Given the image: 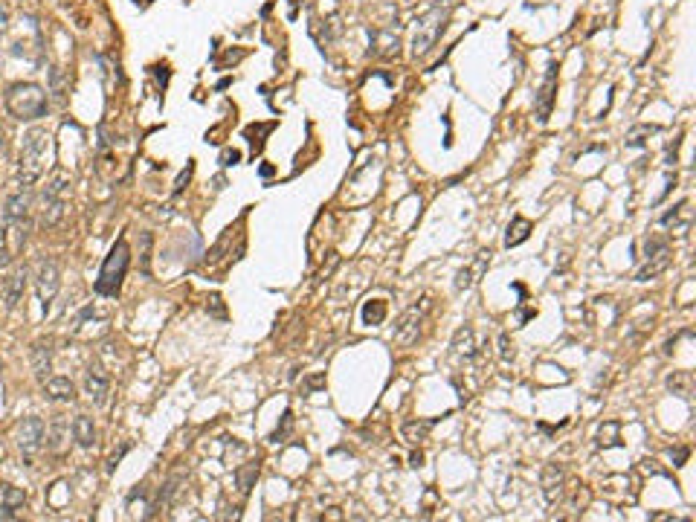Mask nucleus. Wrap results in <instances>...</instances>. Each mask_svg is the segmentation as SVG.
Here are the masks:
<instances>
[{
  "mask_svg": "<svg viewBox=\"0 0 696 522\" xmlns=\"http://www.w3.org/2000/svg\"><path fill=\"white\" fill-rule=\"evenodd\" d=\"M128 267H131V247L125 238H116V244L110 247V253L105 256L102 261V270H99V279H96V293L99 296H108V299H116L122 290V282L128 276Z\"/></svg>",
  "mask_w": 696,
  "mask_h": 522,
  "instance_id": "1",
  "label": "nucleus"
},
{
  "mask_svg": "<svg viewBox=\"0 0 696 522\" xmlns=\"http://www.w3.org/2000/svg\"><path fill=\"white\" fill-rule=\"evenodd\" d=\"M47 93L44 87H38L32 82H21V85H12L6 93V110L21 122H35V119H44L47 116Z\"/></svg>",
  "mask_w": 696,
  "mask_h": 522,
  "instance_id": "2",
  "label": "nucleus"
},
{
  "mask_svg": "<svg viewBox=\"0 0 696 522\" xmlns=\"http://www.w3.org/2000/svg\"><path fill=\"white\" fill-rule=\"evenodd\" d=\"M47 140L50 137L44 128H32L24 133V154H21V163H17V183H21V189H29L41 180Z\"/></svg>",
  "mask_w": 696,
  "mask_h": 522,
  "instance_id": "3",
  "label": "nucleus"
},
{
  "mask_svg": "<svg viewBox=\"0 0 696 522\" xmlns=\"http://www.w3.org/2000/svg\"><path fill=\"white\" fill-rule=\"evenodd\" d=\"M450 12H453V0H438V3L423 12L418 21H415V35H412V52L415 55H427L435 41L441 38L444 27L450 21Z\"/></svg>",
  "mask_w": 696,
  "mask_h": 522,
  "instance_id": "4",
  "label": "nucleus"
},
{
  "mask_svg": "<svg viewBox=\"0 0 696 522\" xmlns=\"http://www.w3.org/2000/svg\"><path fill=\"white\" fill-rule=\"evenodd\" d=\"M430 311H433V299H430V293H423L415 305H409L398 317V322H395V342L398 345H415L418 337H421L423 322H427V317H430Z\"/></svg>",
  "mask_w": 696,
  "mask_h": 522,
  "instance_id": "5",
  "label": "nucleus"
},
{
  "mask_svg": "<svg viewBox=\"0 0 696 522\" xmlns=\"http://www.w3.org/2000/svg\"><path fill=\"white\" fill-rule=\"evenodd\" d=\"M58 287H61V273H58V264L52 259H41L35 264V290H38V299H41L44 314L52 307L55 296H58Z\"/></svg>",
  "mask_w": 696,
  "mask_h": 522,
  "instance_id": "6",
  "label": "nucleus"
},
{
  "mask_svg": "<svg viewBox=\"0 0 696 522\" xmlns=\"http://www.w3.org/2000/svg\"><path fill=\"white\" fill-rule=\"evenodd\" d=\"M15 441H17V450H21V456L29 461L32 456L41 453L44 441H47V423L41 418H24L21 423H17V433H15Z\"/></svg>",
  "mask_w": 696,
  "mask_h": 522,
  "instance_id": "7",
  "label": "nucleus"
},
{
  "mask_svg": "<svg viewBox=\"0 0 696 522\" xmlns=\"http://www.w3.org/2000/svg\"><path fill=\"white\" fill-rule=\"evenodd\" d=\"M554 96H557V61H549L546 67V79L539 85L537 96H534V113H537V122H549L551 108H554Z\"/></svg>",
  "mask_w": 696,
  "mask_h": 522,
  "instance_id": "8",
  "label": "nucleus"
},
{
  "mask_svg": "<svg viewBox=\"0 0 696 522\" xmlns=\"http://www.w3.org/2000/svg\"><path fill=\"white\" fill-rule=\"evenodd\" d=\"M186 476L189 473H183V470H174L166 481H163V485H160V491L157 493H154V499L148 502V511H145V519H154V516H157L163 508H168L171 505V502H174V496H177L180 493V485H183V481H186Z\"/></svg>",
  "mask_w": 696,
  "mask_h": 522,
  "instance_id": "9",
  "label": "nucleus"
},
{
  "mask_svg": "<svg viewBox=\"0 0 696 522\" xmlns=\"http://www.w3.org/2000/svg\"><path fill=\"white\" fill-rule=\"evenodd\" d=\"M29 212H32V198L27 195V189L15 191L3 201V209H0V221L3 226H15V224H27L29 221Z\"/></svg>",
  "mask_w": 696,
  "mask_h": 522,
  "instance_id": "10",
  "label": "nucleus"
},
{
  "mask_svg": "<svg viewBox=\"0 0 696 522\" xmlns=\"http://www.w3.org/2000/svg\"><path fill=\"white\" fill-rule=\"evenodd\" d=\"M24 287H27V267H17L9 279L0 282V302H3V314H12L24 299Z\"/></svg>",
  "mask_w": 696,
  "mask_h": 522,
  "instance_id": "11",
  "label": "nucleus"
},
{
  "mask_svg": "<svg viewBox=\"0 0 696 522\" xmlns=\"http://www.w3.org/2000/svg\"><path fill=\"white\" fill-rule=\"evenodd\" d=\"M108 392H110V377L102 372L99 363H93L90 369L85 372V395H87L93 403H105Z\"/></svg>",
  "mask_w": 696,
  "mask_h": 522,
  "instance_id": "12",
  "label": "nucleus"
},
{
  "mask_svg": "<svg viewBox=\"0 0 696 522\" xmlns=\"http://www.w3.org/2000/svg\"><path fill=\"white\" fill-rule=\"evenodd\" d=\"M67 215V201L64 198H50V195H41V203H38V224H41L44 229H52L64 221Z\"/></svg>",
  "mask_w": 696,
  "mask_h": 522,
  "instance_id": "13",
  "label": "nucleus"
},
{
  "mask_svg": "<svg viewBox=\"0 0 696 522\" xmlns=\"http://www.w3.org/2000/svg\"><path fill=\"white\" fill-rule=\"evenodd\" d=\"M41 383H44V398L47 400H55V403H73L75 400V386H73L70 377L50 375Z\"/></svg>",
  "mask_w": 696,
  "mask_h": 522,
  "instance_id": "14",
  "label": "nucleus"
},
{
  "mask_svg": "<svg viewBox=\"0 0 696 522\" xmlns=\"http://www.w3.org/2000/svg\"><path fill=\"white\" fill-rule=\"evenodd\" d=\"M369 38H372L369 52L377 55V58H392V55H398V50H400L398 29H372Z\"/></svg>",
  "mask_w": 696,
  "mask_h": 522,
  "instance_id": "15",
  "label": "nucleus"
},
{
  "mask_svg": "<svg viewBox=\"0 0 696 522\" xmlns=\"http://www.w3.org/2000/svg\"><path fill=\"white\" fill-rule=\"evenodd\" d=\"M488 261H491V249H481V253L476 256V264L458 270V273H456V290H458V293H461V290H470V287L479 282V276L485 273Z\"/></svg>",
  "mask_w": 696,
  "mask_h": 522,
  "instance_id": "16",
  "label": "nucleus"
},
{
  "mask_svg": "<svg viewBox=\"0 0 696 522\" xmlns=\"http://www.w3.org/2000/svg\"><path fill=\"white\" fill-rule=\"evenodd\" d=\"M667 267H670V247H665V249H659V253L647 256V261L641 264V270L635 273V282H650L655 276H662Z\"/></svg>",
  "mask_w": 696,
  "mask_h": 522,
  "instance_id": "17",
  "label": "nucleus"
},
{
  "mask_svg": "<svg viewBox=\"0 0 696 522\" xmlns=\"http://www.w3.org/2000/svg\"><path fill=\"white\" fill-rule=\"evenodd\" d=\"M563 481H566V473H563V467H557V464H549L543 470V493H546L549 505H554V502L563 496Z\"/></svg>",
  "mask_w": 696,
  "mask_h": 522,
  "instance_id": "18",
  "label": "nucleus"
},
{
  "mask_svg": "<svg viewBox=\"0 0 696 522\" xmlns=\"http://www.w3.org/2000/svg\"><path fill=\"white\" fill-rule=\"evenodd\" d=\"M73 438L79 444L82 450H93L96 447V427H93V418L90 415H75L73 418Z\"/></svg>",
  "mask_w": 696,
  "mask_h": 522,
  "instance_id": "19",
  "label": "nucleus"
},
{
  "mask_svg": "<svg viewBox=\"0 0 696 522\" xmlns=\"http://www.w3.org/2000/svg\"><path fill=\"white\" fill-rule=\"evenodd\" d=\"M32 369L38 377H50V369H52V342L50 340H38L32 345Z\"/></svg>",
  "mask_w": 696,
  "mask_h": 522,
  "instance_id": "20",
  "label": "nucleus"
},
{
  "mask_svg": "<svg viewBox=\"0 0 696 522\" xmlns=\"http://www.w3.org/2000/svg\"><path fill=\"white\" fill-rule=\"evenodd\" d=\"M453 351L458 354V357H464V360H473L476 354H479V348H476V331L470 325H461L458 331L453 334Z\"/></svg>",
  "mask_w": 696,
  "mask_h": 522,
  "instance_id": "21",
  "label": "nucleus"
},
{
  "mask_svg": "<svg viewBox=\"0 0 696 522\" xmlns=\"http://www.w3.org/2000/svg\"><path fill=\"white\" fill-rule=\"evenodd\" d=\"M433 423H435V421H403L400 435H403L406 444H412V447H421V444L430 438Z\"/></svg>",
  "mask_w": 696,
  "mask_h": 522,
  "instance_id": "22",
  "label": "nucleus"
},
{
  "mask_svg": "<svg viewBox=\"0 0 696 522\" xmlns=\"http://www.w3.org/2000/svg\"><path fill=\"white\" fill-rule=\"evenodd\" d=\"M531 232H534V224H531L528 218L514 215V221L508 224V232H505V247H508V249H511V247H519L522 241H528Z\"/></svg>",
  "mask_w": 696,
  "mask_h": 522,
  "instance_id": "23",
  "label": "nucleus"
},
{
  "mask_svg": "<svg viewBox=\"0 0 696 522\" xmlns=\"http://www.w3.org/2000/svg\"><path fill=\"white\" fill-rule=\"evenodd\" d=\"M41 195H50V198H70L73 195V180H70V174H64V171H58L52 180H47V186L41 189Z\"/></svg>",
  "mask_w": 696,
  "mask_h": 522,
  "instance_id": "24",
  "label": "nucleus"
},
{
  "mask_svg": "<svg viewBox=\"0 0 696 522\" xmlns=\"http://www.w3.org/2000/svg\"><path fill=\"white\" fill-rule=\"evenodd\" d=\"M256 479H259V464H244V467H238V470H235V485H238V493H241V496H247L249 491H253Z\"/></svg>",
  "mask_w": 696,
  "mask_h": 522,
  "instance_id": "25",
  "label": "nucleus"
},
{
  "mask_svg": "<svg viewBox=\"0 0 696 522\" xmlns=\"http://www.w3.org/2000/svg\"><path fill=\"white\" fill-rule=\"evenodd\" d=\"M667 389H670L673 395H679V398H690L693 375H690V372H673V375L667 377Z\"/></svg>",
  "mask_w": 696,
  "mask_h": 522,
  "instance_id": "26",
  "label": "nucleus"
},
{
  "mask_svg": "<svg viewBox=\"0 0 696 522\" xmlns=\"http://www.w3.org/2000/svg\"><path fill=\"white\" fill-rule=\"evenodd\" d=\"M386 319V302L383 299H372L363 305V322L365 325H380Z\"/></svg>",
  "mask_w": 696,
  "mask_h": 522,
  "instance_id": "27",
  "label": "nucleus"
},
{
  "mask_svg": "<svg viewBox=\"0 0 696 522\" xmlns=\"http://www.w3.org/2000/svg\"><path fill=\"white\" fill-rule=\"evenodd\" d=\"M653 133H659V128H655V125H635V128L627 131V140L624 143L630 148H641L647 143V137H653Z\"/></svg>",
  "mask_w": 696,
  "mask_h": 522,
  "instance_id": "28",
  "label": "nucleus"
},
{
  "mask_svg": "<svg viewBox=\"0 0 696 522\" xmlns=\"http://www.w3.org/2000/svg\"><path fill=\"white\" fill-rule=\"evenodd\" d=\"M618 433H621V423L618 421H607L601 430H597V447H615L618 444Z\"/></svg>",
  "mask_w": 696,
  "mask_h": 522,
  "instance_id": "29",
  "label": "nucleus"
},
{
  "mask_svg": "<svg viewBox=\"0 0 696 522\" xmlns=\"http://www.w3.org/2000/svg\"><path fill=\"white\" fill-rule=\"evenodd\" d=\"M290 430H293V412H290V409H284V415H282V423L276 427V433L270 435V441H273V444L284 441V438L290 435Z\"/></svg>",
  "mask_w": 696,
  "mask_h": 522,
  "instance_id": "30",
  "label": "nucleus"
},
{
  "mask_svg": "<svg viewBox=\"0 0 696 522\" xmlns=\"http://www.w3.org/2000/svg\"><path fill=\"white\" fill-rule=\"evenodd\" d=\"M24 502H27V493H24V491H17V488H12V485L3 488V505H6V508H21Z\"/></svg>",
  "mask_w": 696,
  "mask_h": 522,
  "instance_id": "31",
  "label": "nucleus"
},
{
  "mask_svg": "<svg viewBox=\"0 0 696 522\" xmlns=\"http://www.w3.org/2000/svg\"><path fill=\"white\" fill-rule=\"evenodd\" d=\"M140 241H143V253H140V267H143V273L145 276H151V267H148V261H151V232H143L140 235Z\"/></svg>",
  "mask_w": 696,
  "mask_h": 522,
  "instance_id": "32",
  "label": "nucleus"
},
{
  "mask_svg": "<svg viewBox=\"0 0 696 522\" xmlns=\"http://www.w3.org/2000/svg\"><path fill=\"white\" fill-rule=\"evenodd\" d=\"M128 450H131V441H125L119 450H113V453H110V458H108V464H105V470H108V473H113V470H116V464L122 461V456H125Z\"/></svg>",
  "mask_w": 696,
  "mask_h": 522,
  "instance_id": "33",
  "label": "nucleus"
},
{
  "mask_svg": "<svg viewBox=\"0 0 696 522\" xmlns=\"http://www.w3.org/2000/svg\"><path fill=\"white\" fill-rule=\"evenodd\" d=\"M499 354H502V360H505V363L514 360V342H511L508 334H499Z\"/></svg>",
  "mask_w": 696,
  "mask_h": 522,
  "instance_id": "34",
  "label": "nucleus"
},
{
  "mask_svg": "<svg viewBox=\"0 0 696 522\" xmlns=\"http://www.w3.org/2000/svg\"><path fill=\"white\" fill-rule=\"evenodd\" d=\"M191 171H195V163H189L183 171H180V177H177V183H174V195H180V191L186 189V183L191 180Z\"/></svg>",
  "mask_w": 696,
  "mask_h": 522,
  "instance_id": "35",
  "label": "nucleus"
},
{
  "mask_svg": "<svg viewBox=\"0 0 696 522\" xmlns=\"http://www.w3.org/2000/svg\"><path fill=\"white\" fill-rule=\"evenodd\" d=\"M688 456H690V450H688V447H673V450H670V461H673V467H682V464L688 461Z\"/></svg>",
  "mask_w": 696,
  "mask_h": 522,
  "instance_id": "36",
  "label": "nucleus"
},
{
  "mask_svg": "<svg viewBox=\"0 0 696 522\" xmlns=\"http://www.w3.org/2000/svg\"><path fill=\"white\" fill-rule=\"evenodd\" d=\"M322 386H325V377L317 375V377H311V380L305 383V392H317V389H322Z\"/></svg>",
  "mask_w": 696,
  "mask_h": 522,
  "instance_id": "37",
  "label": "nucleus"
},
{
  "mask_svg": "<svg viewBox=\"0 0 696 522\" xmlns=\"http://www.w3.org/2000/svg\"><path fill=\"white\" fill-rule=\"evenodd\" d=\"M238 160H241L238 151H224V154H221V163H224V166H235Z\"/></svg>",
  "mask_w": 696,
  "mask_h": 522,
  "instance_id": "38",
  "label": "nucleus"
},
{
  "mask_svg": "<svg viewBox=\"0 0 696 522\" xmlns=\"http://www.w3.org/2000/svg\"><path fill=\"white\" fill-rule=\"evenodd\" d=\"M206 307H212V314H215V317H221V319H224V305H221V296H212Z\"/></svg>",
  "mask_w": 696,
  "mask_h": 522,
  "instance_id": "39",
  "label": "nucleus"
},
{
  "mask_svg": "<svg viewBox=\"0 0 696 522\" xmlns=\"http://www.w3.org/2000/svg\"><path fill=\"white\" fill-rule=\"evenodd\" d=\"M409 464H412V467H421V464H423V453H421V450H415V453L409 456Z\"/></svg>",
  "mask_w": 696,
  "mask_h": 522,
  "instance_id": "40",
  "label": "nucleus"
},
{
  "mask_svg": "<svg viewBox=\"0 0 696 522\" xmlns=\"http://www.w3.org/2000/svg\"><path fill=\"white\" fill-rule=\"evenodd\" d=\"M0 160H3V137H0Z\"/></svg>",
  "mask_w": 696,
  "mask_h": 522,
  "instance_id": "41",
  "label": "nucleus"
}]
</instances>
